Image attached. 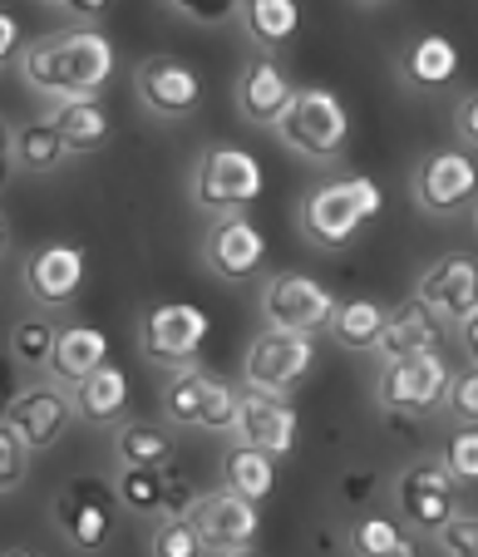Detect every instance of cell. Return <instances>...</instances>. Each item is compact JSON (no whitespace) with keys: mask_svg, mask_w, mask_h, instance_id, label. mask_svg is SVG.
Wrapping results in <instances>:
<instances>
[{"mask_svg":"<svg viewBox=\"0 0 478 557\" xmlns=\"http://www.w3.org/2000/svg\"><path fill=\"white\" fill-rule=\"evenodd\" d=\"M394 504H400L404 523L415 533L435 537L449 518L458 513V479L444 469V459H415L410 469L394 479Z\"/></svg>","mask_w":478,"mask_h":557,"instance_id":"30bf717a","label":"cell"},{"mask_svg":"<svg viewBox=\"0 0 478 557\" xmlns=\"http://www.w3.org/2000/svg\"><path fill=\"white\" fill-rule=\"evenodd\" d=\"M109 360V336L99 326H60V341H54L50 356V375L64 380V385H79L85 375H95Z\"/></svg>","mask_w":478,"mask_h":557,"instance_id":"cb8c5ba5","label":"cell"},{"mask_svg":"<svg viewBox=\"0 0 478 557\" xmlns=\"http://www.w3.org/2000/svg\"><path fill=\"white\" fill-rule=\"evenodd\" d=\"M355 5H365V11H370V5H385V0H355Z\"/></svg>","mask_w":478,"mask_h":557,"instance_id":"bcb514c9","label":"cell"},{"mask_svg":"<svg viewBox=\"0 0 478 557\" xmlns=\"http://www.w3.org/2000/svg\"><path fill=\"white\" fill-rule=\"evenodd\" d=\"M316 366V336H301V331H277L266 326L262 336L247 346L242 360V385L256 389H277V395H291L301 380Z\"/></svg>","mask_w":478,"mask_h":557,"instance_id":"9c48e42d","label":"cell"},{"mask_svg":"<svg viewBox=\"0 0 478 557\" xmlns=\"http://www.w3.org/2000/svg\"><path fill=\"white\" fill-rule=\"evenodd\" d=\"M202 262L217 282H247V276L262 272L266 262V237L247 212H232V218H217L202 237Z\"/></svg>","mask_w":478,"mask_h":557,"instance_id":"e0dca14e","label":"cell"},{"mask_svg":"<svg viewBox=\"0 0 478 557\" xmlns=\"http://www.w3.org/2000/svg\"><path fill=\"white\" fill-rule=\"evenodd\" d=\"M444 410H449V420H458V424H478V360L464 370H454Z\"/></svg>","mask_w":478,"mask_h":557,"instance_id":"74e56055","label":"cell"},{"mask_svg":"<svg viewBox=\"0 0 478 557\" xmlns=\"http://www.w3.org/2000/svg\"><path fill=\"white\" fill-rule=\"evenodd\" d=\"M5 247H11V222H5V212H0V257H5Z\"/></svg>","mask_w":478,"mask_h":557,"instance_id":"f6af8a7d","label":"cell"},{"mask_svg":"<svg viewBox=\"0 0 478 557\" xmlns=\"http://www.w3.org/2000/svg\"><path fill=\"white\" fill-rule=\"evenodd\" d=\"M114 459L118 463H149V469H168V463H173V434H168V424L118 420V430H114Z\"/></svg>","mask_w":478,"mask_h":557,"instance_id":"f546056e","label":"cell"},{"mask_svg":"<svg viewBox=\"0 0 478 557\" xmlns=\"http://www.w3.org/2000/svg\"><path fill=\"white\" fill-rule=\"evenodd\" d=\"M213 321L207 311L192 301H159L153 311H143L139 321V356L153 360L163 370H178V366H192L207 341Z\"/></svg>","mask_w":478,"mask_h":557,"instance_id":"52a82bcc","label":"cell"},{"mask_svg":"<svg viewBox=\"0 0 478 557\" xmlns=\"http://www.w3.org/2000/svg\"><path fill=\"white\" fill-rule=\"evenodd\" d=\"M149 553L153 557H202L207 553V543H202L198 523H192L188 513H178L173 508L168 518H153V533H149Z\"/></svg>","mask_w":478,"mask_h":557,"instance_id":"836d02e7","label":"cell"},{"mask_svg":"<svg viewBox=\"0 0 478 557\" xmlns=\"http://www.w3.org/2000/svg\"><path fill=\"white\" fill-rule=\"evenodd\" d=\"M336 296L306 272H277L262 286V315L277 331H301V336H326Z\"/></svg>","mask_w":478,"mask_h":557,"instance_id":"7c38bea8","label":"cell"},{"mask_svg":"<svg viewBox=\"0 0 478 557\" xmlns=\"http://www.w3.org/2000/svg\"><path fill=\"white\" fill-rule=\"evenodd\" d=\"M266 188V173L256 163V153L237 144H213L198 153V169L188 178V193L198 202V212L207 218H232V212H247Z\"/></svg>","mask_w":478,"mask_h":557,"instance_id":"3957f363","label":"cell"},{"mask_svg":"<svg viewBox=\"0 0 478 557\" xmlns=\"http://www.w3.org/2000/svg\"><path fill=\"white\" fill-rule=\"evenodd\" d=\"M183 513L198 523L202 543H207V553H252L256 547V528H262V518H256V504L242 494H232V488H213V494H198Z\"/></svg>","mask_w":478,"mask_h":557,"instance_id":"9a60e30c","label":"cell"},{"mask_svg":"<svg viewBox=\"0 0 478 557\" xmlns=\"http://www.w3.org/2000/svg\"><path fill=\"white\" fill-rule=\"evenodd\" d=\"M439 341H444V321H439V315L429 311L419 296H410V301H400V306H390V311H385L380 341H375L370 356L385 366V360H400V356L439 350Z\"/></svg>","mask_w":478,"mask_h":557,"instance_id":"ffe728a7","label":"cell"},{"mask_svg":"<svg viewBox=\"0 0 478 557\" xmlns=\"http://www.w3.org/2000/svg\"><path fill=\"white\" fill-rule=\"evenodd\" d=\"M277 134L306 163H336L345 153V144H351V109L340 104V95H330V89H297Z\"/></svg>","mask_w":478,"mask_h":557,"instance_id":"277c9868","label":"cell"},{"mask_svg":"<svg viewBox=\"0 0 478 557\" xmlns=\"http://www.w3.org/2000/svg\"><path fill=\"white\" fill-rule=\"evenodd\" d=\"M70 153L60 134H54L50 119H25V124L11 128V169L15 173H54Z\"/></svg>","mask_w":478,"mask_h":557,"instance_id":"83f0119b","label":"cell"},{"mask_svg":"<svg viewBox=\"0 0 478 557\" xmlns=\"http://www.w3.org/2000/svg\"><path fill=\"white\" fill-rule=\"evenodd\" d=\"M75 410L85 424H118L128 414V375L118 366H99L75 385Z\"/></svg>","mask_w":478,"mask_h":557,"instance_id":"d4e9b609","label":"cell"},{"mask_svg":"<svg viewBox=\"0 0 478 557\" xmlns=\"http://www.w3.org/2000/svg\"><path fill=\"white\" fill-rule=\"evenodd\" d=\"M5 158H11V119L0 114V163H5Z\"/></svg>","mask_w":478,"mask_h":557,"instance_id":"ee69618b","label":"cell"},{"mask_svg":"<svg viewBox=\"0 0 478 557\" xmlns=\"http://www.w3.org/2000/svg\"><path fill=\"white\" fill-rule=\"evenodd\" d=\"M114 494L134 518H159V513H173V508H178V484H168V473L149 469V463H118Z\"/></svg>","mask_w":478,"mask_h":557,"instance_id":"7402d4cb","label":"cell"},{"mask_svg":"<svg viewBox=\"0 0 478 557\" xmlns=\"http://www.w3.org/2000/svg\"><path fill=\"white\" fill-rule=\"evenodd\" d=\"M435 547L449 557H478V513H464V508H458V513L435 533Z\"/></svg>","mask_w":478,"mask_h":557,"instance_id":"f35d334b","label":"cell"},{"mask_svg":"<svg viewBox=\"0 0 478 557\" xmlns=\"http://www.w3.org/2000/svg\"><path fill=\"white\" fill-rule=\"evenodd\" d=\"M40 5H54V11H64V0H40Z\"/></svg>","mask_w":478,"mask_h":557,"instance_id":"7dc6e473","label":"cell"},{"mask_svg":"<svg viewBox=\"0 0 478 557\" xmlns=\"http://www.w3.org/2000/svg\"><path fill=\"white\" fill-rule=\"evenodd\" d=\"M454 331H458V346L468 350V360H478V306L464 315V321H458Z\"/></svg>","mask_w":478,"mask_h":557,"instance_id":"7bdbcfd3","label":"cell"},{"mask_svg":"<svg viewBox=\"0 0 478 557\" xmlns=\"http://www.w3.org/2000/svg\"><path fill=\"white\" fill-rule=\"evenodd\" d=\"M54 341H60V326L45 315H25L11 326V360H21L25 370H50V356H54Z\"/></svg>","mask_w":478,"mask_h":557,"instance_id":"d6a6232c","label":"cell"},{"mask_svg":"<svg viewBox=\"0 0 478 557\" xmlns=\"http://www.w3.org/2000/svg\"><path fill=\"white\" fill-rule=\"evenodd\" d=\"M439 459H444V469L454 473L458 484H478V424H458Z\"/></svg>","mask_w":478,"mask_h":557,"instance_id":"d590c367","label":"cell"},{"mask_svg":"<svg viewBox=\"0 0 478 557\" xmlns=\"http://www.w3.org/2000/svg\"><path fill=\"white\" fill-rule=\"evenodd\" d=\"M5 420L21 430V440L30 444V454L40 449H54V444L70 434V424L79 420L75 410V385H64V380H35L5 405Z\"/></svg>","mask_w":478,"mask_h":557,"instance_id":"8fae6325","label":"cell"},{"mask_svg":"<svg viewBox=\"0 0 478 557\" xmlns=\"http://www.w3.org/2000/svg\"><path fill=\"white\" fill-rule=\"evenodd\" d=\"M21 21L11 11H0V74L11 70V60H21Z\"/></svg>","mask_w":478,"mask_h":557,"instance_id":"ab89813d","label":"cell"},{"mask_svg":"<svg viewBox=\"0 0 478 557\" xmlns=\"http://www.w3.org/2000/svg\"><path fill=\"white\" fill-rule=\"evenodd\" d=\"M25 473H30V444H25L21 430L0 414V498L15 494V488L25 484Z\"/></svg>","mask_w":478,"mask_h":557,"instance_id":"e575fe53","label":"cell"},{"mask_svg":"<svg viewBox=\"0 0 478 557\" xmlns=\"http://www.w3.org/2000/svg\"><path fill=\"white\" fill-rule=\"evenodd\" d=\"M223 484L232 488V494L252 498V504L272 498V488H277V454L256 449V444H247V440L227 444V454H223Z\"/></svg>","mask_w":478,"mask_h":557,"instance_id":"4316f807","label":"cell"},{"mask_svg":"<svg viewBox=\"0 0 478 557\" xmlns=\"http://www.w3.org/2000/svg\"><path fill=\"white\" fill-rule=\"evenodd\" d=\"M242 30L256 50H287L301 30V5L297 0H242Z\"/></svg>","mask_w":478,"mask_h":557,"instance_id":"484cf974","label":"cell"},{"mask_svg":"<svg viewBox=\"0 0 478 557\" xmlns=\"http://www.w3.org/2000/svg\"><path fill=\"white\" fill-rule=\"evenodd\" d=\"M385 311H390V306L370 301V296H351V301H336V311H330V326H326V336L336 341V346L355 350V356H370V350H375V341H380Z\"/></svg>","mask_w":478,"mask_h":557,"instance_id":"f1b7e54d","label":"cell"},{"mask_svg":"<svg viewBox=\"0 0 478 557\" xmlns=\"http://www.w3.org/2000/svg\"><path fill=\"white\" fill-rule=\"evenodd\" d=\"M85 247L75 243H45L25 257L21 267V286L40 311H64V306H75L79 292H85Z\"/></svg>","mask_w":478,"mask_h":557,"instance_id":"5bb4252c","label":"cell"},{"mask_svg":"<svg viewBox=\"0 0 478 557\" xmlns=\"http://www.w3.org/2000/svg\"><path fill=\"white\" fill-rule=\"evenodd\" d=\"M474 232H478V208H474Z\"/></svg>","mask_w":478,"mask_h":557,"instance_id":"c3c4849f","label":"cell"},{"mask_svg":"<svg viewBox=\"0 0 478 557\" xmlns=\"http://www.w3.org/2000/svg\"><path fill=\"white\" fill-rule=\"evenodd\" d=\"M345 547L355 557H410L415 553V537H404V528L394 518H380V513H365L345 528Z\"/></svg>","mask_w":478,"mask_h":557,"instance_id":"4dcf8cb0","label":"cell"},{"mask_svg":"<svg viewBox=\"0 0 478 557\" xmlns=\"http://www.w3.org/2000/svg\"><path fill=\"white\" fill-rule=\"evenodd\" d=\"M15 64L25 85L45 99H99L118 70V54L99 25H70V30L35 35Z\"/></svg>","mask_w":478,"mask_h":557,"instance_id":"6da1fadb","label":"cell"},{"mask_svg":"<svg viewBox=\"0 0 478 557\" xmlns=\"http://www.w3.org/2000/svg\"><path fill=\"white\" fill-rule=\"evenodd\" d=\"M415 296L444 321V326H458V321L478 306V262L468 252H444L439 262H429L425 272H419Z\"/></svg>","mask_w":478,"mask_h":557,"instance_id":"d6986e66","label":"cell"},{"mask_svg":"<svg viewBox=\"0 0 478 557\" xmlns=\"http://www.w3.org/2000/svg\"><path fill=\"white\" fill-rule=\"evenodd\" d=\"M291 99H297L291 74L281 70L272 50H256L252 60L242 64V74H237V114L252 128H277Z\"/></svg>","mask_w":478,"mask_h":557,"instance_id":"ac0fdd59","label":"cell"},{"mask_svg":"<svg viewBox=\"0 0 478 557\" xmlns=\"http://www.w3.org/2000/svg\"><path fill=\"white\" fill-rule=\"evenodd\" d=\"M449 380H454V370H449L444 350L400 356V360H385V366H380L375 400H380V410L404 414V420H429L435 410H444Z\"/></svg>","mask_w":478,"mask_h":557,"instance_id":"5b68a950","label":"cell"},{"mask_svg":"<svg viewBox=\"0 0 478 557\" xmlns=\"http://www.w3.org/2000/svg\"><path fill=\"white\" fill-rule=\"evenodd\" d=\"M297 434H301V414L287 395L242 385V400H237V440H247V444H256V449L287 459V454L297 449Z\"/></svg>","mask_w":478,"mask_h":557,"instance_id":"2e32d148","label":"cell"},{"mask_svg":"<svg viewBox=\"0 0 478 557\" xmlns=\"http://www.w3.org/2000/svg\"><path fill=\"white\" fill-rule=\"evenodd\" d=\"M45 119L70 144V153H95L114 134V119H109L104 99H50V114Z\"/></svg>","mask_w":478,"mask_h":557,"instance_id":"44dd1931","label":"cell"},{"mask_svg":"<svg viewBox=\"0 0 478 557\" xmlns=\"http://www.w3.org/2000/svg\"><path fill=\"white\" fill-rule=\"evenodd\" d=\"M134 95H139V104L149 109L153 119L183 124V119H192L202 109L207 85H202V74L192 70L188 60H178V54H149V60L134 70Z\"/></svg>","mask_w":478,"mask_h":557,"instance_id":"ba28073f","label":"cell"},{"mask_svg":"<svg viewBox=\"0 0 478 557\" xmlns=\"http://www.w3.org/2000/svg\"><path fill=\"white\" fill-rule=\"evenodd\" d=\"M454 134L464 138L468 148H478V89L458 99V109H454Z\"/></svg>","mask_w":478,"mask_h":557,"instance_id":"60d3db41","label":"cell"},{"mask_svg":"<svg viewBox=\"0 0 478 557\" xmlns=\"http://www.w3.org/2000/svg\"><path fill=\"white\" fill-rule=\"evenodd\" d=\"M109 11H114V0H64V15L75 25H99Z\"/></svg>","mask_w":478,"mask_h":557,"instance_id":"b9f144b4","label":"cell"},{"mask_svg":"<svg viewBox=\"0 0 478 557\" xmlns=\"http://www.w3.org/2000/svg\"><path fill=\"white\" fill-rule=\"evenodd\" d=\"M385 208V193L375 178L365 173H345V178H326L301 198L297 208V227L311 247L320 252H340L361 237L365 222H375Z\"/></svg>","mask_w":478,"mask_h":557,"instance_id":"7a4b0ae2","label":"cell"},{"mask_svg":"<svg viewBox=\"0 0 478 557\" xmlns=\"http://www.w3.org/2000/svg\"><path fill=\"white\" fill-rule=\"evenodd\" d=\"M168 11L188 25L217 30V25H232L242 15V0H168Z\"/></svg>","mask_w":478,"mask_h":557,"instance_id":"8d00e7d4","label":"cell"},{"mask_svg":"<svg viewBox=\"0 0 478 557\" xmlns=\"http://www.w3.org/2000/svg\"><path fill=\"white\" fill-rule=\"evenodd\" d=\"M478 193V163L464 148H435L415 169V202L429 218H458Z\"/></svg>","mask_w":478,"mask_h":557,"instance_id":"4fadbf2b","label":"cell"},{"mask_svg":"<svg viewBox=\"0 0 478 557\" xmlns=\"http://www.w3.org/2000/svg\"><path fill=\"white\" fill-rule=\"evenodd\" d=\"M118 508L124 504H118L114 488H109L104 479H95V473H85V479H70V484L54 494L50 518L75 553H99V547L114 537Z\"/></svg>","mask_w":478,"mask_h":557,"instance_id":"8992f818","label":"cell"},{"mask_svg":"<svg viewBox=\"0 0 478 557\" xmlns=\"http://www.w3.org/2000/svg\"><path fill=\"white\" fill-rule=\"evenodd\" d=\"M202 389H207V370H202L198 360L168 370V385H163V414H168V424H192V430H198Z\"/></svg>","mask_w":478,"mask_h":557,"instance_id":"1f68e13d","label":"cell"},{"mask_svg":"<svg viewBox=\"0 0 478 557\" xmlns=\"http://www.w3.org/2000/svg\"><path fill=\"white\" fill-rule=\"evenodd\" d=\"M458 45L449 40V35H419L410 50H404L400 60V74H404V85H415V89H444L458 79Z\"/></svg>","mask_w":478,"mask_h":557,"instance_id":"603a6c76","label":"cell"}]
</instances>
